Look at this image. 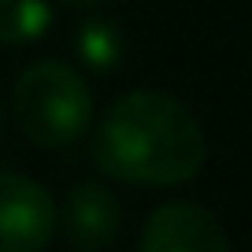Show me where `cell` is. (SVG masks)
<instances>
[{
    "mask_svg": "<svg viewBox=\"0 0 252 252\" xmlns=\"http://www.w3.org/2000/svg\"><path fill=\"white\" fill-rule=\"evenodd\" d=\"M208 141L182 100L156 89L119 96L93 134V163L134 186H182L204 167Z\"/></svg>",
    "mask_w": 252,
    "mask_h": 252,
    "instance_id": "obj_1",
    "label": "cell"
},
{
    "mask_svg": "<svg viewBox=\"0 0 252 252\" xmlns=\"http://www.w3.org/2000/svg\"><path fill=\"white\" fill-rule=\"evenodd\" d=\"M11 111L33 145L67 149L93 123V93L74 67L60 60H37L15 78Z\"/></svg>",
    "mask_w": 252,
    "mask_h": 252,
    "instance_id": "obj_2",
    "label": "cell"
},
{
    "mask_svg": "<svg viewBox=\"0 0 252 252\" xmlns=\"http://www.w3.org/2000/svg\"><path fill=\"white\" fill-rule=\"evenodd\" d=\"M56 234V204L41 182L0 171V252H41Z\"/></svg>",
    "mask_w": 252,
    "mask_h": 252,
    "instance_id": "obj_3",
    "label": "cell"
},
{
    "mask_svg": "<svg viewBox=\"0 0 252 252\" xmlns=\"http://www.w3.org/2000/svg\"><path fill=\"white\" fill-rule=\"evenodd\" d=\"M141 252H230V241L208 208L174 200L149 215L141 230Z\"/></svg>",
    "mask_w": 252,
    "mask_h": 252,
    "instance_id": "obj_4",
    "label": "cell"
},
{
    "mask_svg": "<svg viewBox=\"0 0 252 252\" xmlns=\"http://www.w3.org/2000/svg\"><path fill=\"white\" fill-rule=\"evenodd\" d=\"M60 222H63V237H67L71 249L100 252L119 237L123 212H119V200L111 189L96 186V182H82L67 193Z\"/></svg>",
    "mask_w": 252,
    "mask_h": 252,
    "instance_id": "obj_5",
    "label": "cell"
},
{
    "mask_svg": "<svg viewBox=\"0 0 252 252\" xmlns=\"http://www.w3.org/2000/svg\"><path fill=\"white\" fill-rule=\"evenodd\" d=\"M74 48L78 60L86 63L89 71H115L126 56V37L111 19H86L74 33Z\"/></svg>",
    "mask_w": 252,
    "mask_h": 252,
    "instance_id": "obj_6",
    "label": "cell"
},
{
    "mask_svg": "<svg viewBox=\"0 0 252 252\" xmlns=\"http://www.w3.org/2000/svg\"><path fill=\"white\" fill-rule=\"evenodd\" d=\"M52 26L45 0H0V45H33Z\"/></svg>",
    "mask_w": 252,
    "mask_h": 252,
    "instance_id": "obj_7",
    "label": "cell"
},
{
    "mask_svg": "<svg viewBox=\"0 0 252 252\" xmlns=\"http://www.w3.org/2000/svg\"><path fill=\"white\" fill-rule=\"evenodd\" d=\"M63 4H74V8H93V4H104V0H63Z\"/></svg>",
    "mask_w": 252,
    "mask_h": 252,
    "instance_id": "obj_8",
    "label": "cell"
}]
</instances>
